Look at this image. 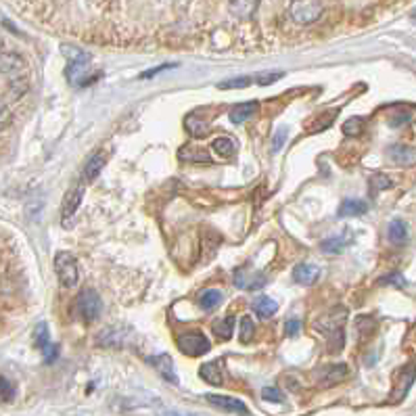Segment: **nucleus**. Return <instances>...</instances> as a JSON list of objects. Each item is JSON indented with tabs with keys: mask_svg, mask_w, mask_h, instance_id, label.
<instances>
[{
	"mask_svg": "<svg viewBox=\"0 0 416 416\" xmlns=\"http://www.w3.org/2000/svg\"><path fill=\"white\" fill-rule=\"evenodd\" d=\"M322 11V0H291L289 5V17L299 26H310L318 22Z\"/></svg>",
	"mask_w": 416,
	"mask_h": 416,
	"instance_id": "obj_1",
	"label": "nucleus"
},
{
	"mask_svg": "<svg viewBox=\"0 0 416 416\" xmlns=\"http://www.w3.org/2000/svg\"><path fill=\"white\" fill-rule=\"evenodd\" d=\"M55 272L59 276V282L63 287H76L78 285V278H80V270H78V262L72 253H65V251H59L55 255Z\"/></svg>",
	"mask_w": 416,
	"mask_h": 416,
	"instance_id": "obj_2",
	"label": "nucleus"
},
{
	"mask_svg": "<svg viewBox=\"0 0 416 416\" xmlns=\"http://www.w3.org/2000/svg\"><path fill=\"white\" fill-rule=\"evenodd\" d=\"M178 347H180V351H184L189 355H201V353H207L211 349V343L203 333L189 330V333H182L178 337Z\"/></svg>",
	"mask_w": 416,
	"mask_h": 416,
	"instance_id": "obj_3",
	"label": "nucleus"
},
{
	"mask_svg": "<svg viewBox=\"0 0 416 416\" xmlns=\"http://www.w3.org/2000/svg\"><path fill=\"white\" fill-rule=\"evenodd\" d=\"M78 312L84 320L93 322L101 314V297L95 289H84L78 295Z\"/></svg>",
	"mask_w": 416,
	"mask_h": 416,
	"instance_id": "obj_4",
	"label": "nucleus"
},
{
	"mask_svg": "<svg viewBox=\"0 0 416 416\" xmlns=\"http://www.w3.org/2000/svg\"><path fill=\"white\" fill-rule=\"evenodd\" d=\"M207 401H209L211 406L224 410V412H237V414H247V412H249L247 406H245L241 399L230 397V395H216V393H209V395H207Z\"/></svg>",
	"mask_w": 416,
	"mask_h": 416,
	"instance_id": "obj_5",
	"label": "nucleus"
},
{
	"mask_svg": "<svg viewBox=\"0 0 416 416\" xmlns=\"http://www.w3.org/2000/svg\"><path fill=\"white\" fill-rule=\"evenodd\" d=\"M353 241V232L351 230H345L343 234L339 237H328L320 243V251L322 253H328V255H335V253H341L349 247V243Z\"/></svg>",
	"mask_w": 416,
	"mask_h": 416,
	"instance_id": "obj_6",
	"label": "nucleus"
},
{
	"mask_svg": "<svg viewBox=\"0 0 416 416\" xmlns=\"http://www.w3.org/2000/svg\"><path fill=\"white\" fill-rule=\"evenodd\" d=\"M149 362L153 364V368L166 378V381H170V383H178V376H176V370H174V362H172V358L168 355V353H159V355H153V358H149Z\"/></svg>",
	"mask_w": 416,
	"mask_h": 416,
	"instance_id": "obj_7",
	"label": "nucleus"
},
{
	"mask_svg": "<svg viewBox=\"0 0 416 416\" xmlns=\"http://www.w3.org/2000/svg\"><path fill=\"white\" fill-rule=\"evenodd\" d=\"M234 282H237L241 289L253 291V289H262V287L266 285V276H264V274H251L247 268H241V270H237V274H234Z\"/></svg>",
	"mask_w": 416,
	"mask_h": 416,
	"instance_id": "obj_8",
	"label": "nucleus"
},
{
	"mask_svg": "<svg viewBox=\"0 0 416 416\" xmlns=\"http://www.w3.org/2000/svg\"><path fill=\"white\" fill-rule=\"evenodd\" d=\"M22 70H26V63L19 55L15 53H0V74L7 76H17Z\"/></svg>",
	"mask_w": 416,
	"mask_h": 416,
	"instance_id": "obj_9",
	"label": "nucleus"
},
{
	"mask_svg": "<svg viewBox=\"0 0 416 416\" xmlns=\"http://www.w3.org/2000/svg\"><path fill=\"white\" fill-rule=\"evenodd\" d=\"M257 103L255 101H247V103H239L237 107L230 109V122L232 124H243L247 120H251L257 113Z\"/></svg>",
	"mask_w": 416,
	"mask_h": 416,
	"instance_id": "obj_10",
	"label": "nucleus"
},
{
	"mask_svg": "<svg viewBox=\"0 0 416 416\" xmlns=\"http://www.w3.org/2000/svg\"><path fill=\"white\" fill-rule=\"evenodd\" d=\"M82 195H84V186H76L74 191H70L65 195V201H63V222L67 224V220L76 214V209L80 207L82 203Z\"/></svg>",
	"mask_w": 416,
	"mask_h": 416,
	"instance_id": "obj_11",
	"label": "nucleus"
},
{
	"mask_svg": "<svg viewBox=\"0 0 416 416\" xmlns=\"http://www.w3.org/2000/svg\"><path fill=\"white\" fill-rule=\"evenodd\" d=\"M259 7V0H230V13L239 19H249Z\"/></svg>",
	"mask_w": 416,
	"mask_h": 416,
	"instance_id": "obj_12",
	"label": "nucleus"
},
{
	"mask_svg": "<svg viewBox=\"0 0 416 416\" xmlns=\"http://www.w3.org/2000/svg\"><path fill=\"white\" fill-rule=\"evenodd\" d=\"M368 211V203L362 199H345L339 207V218H353Z\"/></svg>",
	"mask_w": 416,
	"mask_h": 416,
	"instance_id": "obj_13",
	"label": "nucleus"
},
{
	"mask_svg": "<svg viewBox=\"0 0 416 416\" xmlns=\"http://www.w3.org/2000/svg\"><path fill=\"white\" fill-rule=\"evenodd\" d=\"M347 376V366L345 364H335V366H328L320 372V385L328 387V385H335L339 381H343Z\"/></svg>",
	"mask_w": 416,
	"mask_h": 416,
	"instance_id": "obj_14",
	"label": "nucleus"
},
{
	"mask_svg": "<svg viewBox=\"0 0 416 416\" xmlns=\"http://www.w3.org/2000/svg\"><path fill=\"white\" fill-rule=\"evenodd\" d=\"M318 274H320V270H318L314 264H301V266L295 268L293 278H295V282H299V285H314L316 278H318Z\"/></svg>",
	"mask_w": 416,
	"mask_h": 416,
	"instance_id": "obj_15",
	"label": "nucleus"
},
{
	"mask_svg": "<svg viewBox=\"0 0 416 416\" xmlns=\"http://www.w3.org/2000/svg\"><path fill=\"white\" fill-rule=\"evenodd\" d=\"M199 374L203 381H207L209 385H222V368H220V362H207L199 368Z\"/></svg>",
	"mask_w": 416,
	"mask_h": 416,
	"instance_id": "obj_16",
	"label": "nucleus"
},
{
	"mask_svg": "<svg viewBox=\"0 0 416 416\" xmlns=\"http://www.w3.org/2000/svg\"><path fill=\"white\" fill-rule=\"evenodd\" d=\"M103 166H105V155H103V153H97L95 157H90V161L86 163L84 174H82L84 182H93V180L101 174Z\"/></svg>",
	"mask_w": 416,
	"mask_h": 416,
	"instance_id": "obj_17",
	"label": "nucleus"
},
{
	"mask_svg": "<svg viewBox=\"0 0 416 416\" xmlns=\"http://www.w3.org/2000/svg\"><path fill=\"white\" fill-rule=\"evenodd\" d=\"M387 234L393 245H403L408 241V226L401 220H393L387 228Z\"/></svg>",
	"mask_w": 416,
	"mask_h": 416,
	"instance_id": "obj_18",
	"label": "nucleus"
},
{
	"mask_svg": "<svg viewBox=\"0 0 416 416\" xmlns=\"http://www.w3.org/2000/svg\"><path fill=\"white\" fill-rule=\"evenodd\" d=\"M86 72H88V61L70 63V67H67V78H70V82H72V84H76V86H82V84H86V80H84Z\"/></svg>",
	"mask_w": 416,
	"mask_h": 416,
	"instance_id": "obj_19",
	"label": "nucleus"
},
{
	"mask_svg": "<svg viewBox=\"0 0 416 416\" xmlns=\"http://www.w3.org/2000/svg\"><path fill=\"white\" fill-rule=\"evenodd\" d=\"M180 159L182 161H191V163H209L211 157L207 155L205 149H195V147H186L180 151Z\"/></svg>",
	"mask_w": 416,
	"mask_h": 416,
	"instance_id": "obj_20",
	"label": "nucleus"
},
{
	"mask_svg": "<svg viewBox=\"0 0 416 416\" xmlns=\"http://www.w3.org/2000/svg\"><path fill=\"white\" fill-rule=\"evenodd\" d=\"M253 310H255L257 316L270 318V316H274V314L278 312V303H276L274 299H270V297H259V299L253 303Z\"/></svg>",
	"mask_w": 416,
	"mask_h": 416,
	"instance_id": "obj_21",
	"label": "nucleus"
},
{
	"mask_svg": "<svg viewBox=\"0 0 416 416\" xmlns=\"http://www.w3.org/2000/svg\"><path fill=\"white\" fill-rule=\"evenodd\" d=\"M220 301H222V293L216 291V289H209V291H205V293L199 297V305H201L205 312H209V310H214L216 305H220Z\"/></svg>",
	"mask_w": 416,
	"mask_h": 416,
	"instance_id": "obj_22",
	"label": "nucleus"
},
{
	"mask_svg": "<svg viewBox=\"0 0 416 416\" xmlns=\"http://www.w3.org/2000/svg\"><path fill=\"white\" fill-rule=\"evenodd\" d=\"M232 328H234V320H232V318H224V320H218V322L214 324V333H216L220 339H224V341H228V339L232 337Z\"/></svg>",
	"mask_w": 416,
	"mask_h": 416,
	"instance_id": "obj_23",
	"label": "nucleus"
},
{
	"mask_svg": "<svg viewBox=\"0 0 416 416\" xmlns=\"http://www.w3.org/2000/svg\"><path fill=\"white\" fill-rule=\"evenodd\" d=\"M186 130L193 134V136H197V138H203L205 134H207V124L203 122V120H197L195 115H191L189 120H186Z\"/></svg>",
	"mask_w": 416,
	"mask_h": 416,
	"instance_id": "obj_24",
	"label": "nucleus"
},
{
	"mask_svg": "<svg viewBox=\"0 0 416 416\" xmlns=\"http://www.w3.org/2000/svg\"><path fill=\"white\" fill-rule=\"evenodd\" d=\"M391 159H393L395 163L403 166V163H410V161L414 159V155H412V151H410L408 147L395 145V147H391Z\"/></svg>",
	"mask_w": 416,
	"mask_h": 416,
	"instance_id": "obj_25",
	"label": "nucleus"
},
{
	"mask_svg": "<svg viewBox=\"0 0 416 416\" xmlns=\"http://www.w3.org/2000/svg\"><path fill=\"white\" fill-rule=\"evenodd\" d=\"M34 341H36V345H38L40 349H45V351L51 347L49 328H47V324H45V322H40V324L36 326V330H34Z\"/></svg>",
	"mask_w": 416,
	"mask_h": 416,
	"instance_id": "obj_26",
	"label": "nucleus"
},
{
	"mask_svg": "<svg viewBox=\"0 0 416 416\" xmlns=\"http://www.w3.org/2000/svg\"><path fill=\"white\" fill-rule=\"evenodd\" d=\"M253 335H255V324H253V320H251L249 316H243V318H241V333H239L241 341H243V343H249V341L253 339Z\"/></svg>",
	"mask_w": 416,
	"mask_h": 416,
	"instance_id": "obj_27",
	"label": "nucleus"
},
{
	"mask_svg": "<svg viewBox=\"0 0 416 416\" xmlns=\"http://www.w3.org/2000/svg\"><path fill=\"white\" fill-rule=\"evenodd\" d=\"M15 397V387L9 378L0 376V403H7Z\"/></svg>",
	"mask_w": 416,
	"mask_h": 416,
	"instance_id": "obj_28",
	"label": "nucleus"
},
{
	"mask_svg": "<svg viewBox=\"0 0 416 416\" xmlns=\"http://www.w3.org/2000/svg\"><path fill=\"white\" fill-rule=\"evenodd\" d=\"M211 149H214L218 155H222V157H230V155L234 153V145H232L228 138H216L214 145H211Z\"/></svg>",
	"mask_w": 416,
	"mask_h": 416,
	"instance_id": "obj_29",
	"label": "nucleus"
},
{
	"mask_svg": "<svg viewBox=\"0 0 416 416\" xmlns=\"http://www.w3.org/2000/svg\"><path fill=\"white\" fill-rule=\"evenodd\" d=\"M362 130H364V124H362V120H358V118L347 120V122L343 124V134H345V136H360Z\"/></svg>",
	"mask_w": 416,
	"mask_h": 416,
	"instance_id": "obj_30",
	"label": "nucleus"
},
{
	"mask_svg": "<svg viewBox=\"0 0 416 416\" xmlns=\"http://www.w3.org/2000/svg\"><path fill=\"white\" fill-rule=\"evenodd\" d=\"M280 78H282V72H274V74H259V76L253 78V82L259 84V86H270V84H274V82L280 80Z\"/></svg>",
	"mask_w": 416,
	"mask_h": 416,
	"instance_id": "obj_31",
	"label": "nucleus"
},
{
	"mask_svg": "<svg viewBox=\"0 0 416 416\" xmlns=\"http://www.w3.org/2000/svg\"><path fill=\"white\" fill-rule=\"evenodd\" d=\"M63 53L72 59V63H78V61H90V57L86 53H82L80 49H74V47H63Z\"/></svg>",
	"mask_w": 416,
	"mask_h": 416,
	"instance_id": "obj_32",
	"label": "nucleus"
},
{
	"mask_svg": "<svg viewBox=\"0 0 416 416\" xmlns=\"http://www.w3.org/2000/svg\"><path fill=\"white\" fill-rule=\"evenodd\" d=\"M262 397H264L266 401H274V403H280V401L285 399V395H282L276 387H264Z\"/></svg>",
	"mask_w": 416,
	"mask_h": 416,
	"instance_id": "obj_33",
	"label": "nucleus"
},
{
	"mask_svg": "<svg viewBox=\"0 0 416 416\" xmlns=\"http://www.w3.org/2000/svg\"><path fill=\"white\" fill-rule=\"evenodd\" d=\"M370 184L374 186V191H385V189L391 186V180H389L385 174H374V176L370 178Z\"/></svg>",
	"mask_w": 416,
	"mask_h": 416,
	"instance_id": "obj_34",
	"label": "nucleus"
},
{
	"mask_svg": "<svg viewBox=\"0 0 416 416\" xmlns=\"http://www.w3.org/2000/svg\"><path fill=\"white\" fill-rule=\"evenodd\" d=\"M285 141H287V128H278L276 134H274V138H272V151L278 153L282 149Z\"/></svg>",
	"mask_w": 416,
	"mask_h": 416,
	"instance_id": "obj_35",
	"label": "nucleus"
},
{
	"mask_svg": "<svg viewBox=\"0 0 416 416\" xmlns=\"http://www.w3.org/2000/svg\"><path fill=\"white\" fill-rule=\"evenodd\" d=\"M251 84V78H237V80H228V82H222L220 88L228 90V88H245Z\"/></svg>",
	"mask_w": 416,
	"mask_h": 416,
	"instance_id": "obj_36",
	"label": "nucleus"
},
{
	"mask_svg": "<svg viewBox=\"0 0 416 416\" xmlns=\"http://www.w3.org/2000/svg\"><path fill=\"white\" fill-rule=\"evenodd\" d=\"M13 115H11V109L5 105V103H0V130H5L9 124H11Z\"/></svg>",
	"mask_w": 416,
	"mask_h": 416,
	"instance_id": "obj_37",
	"label": "nucleus"
},
{
	"mask_svg": "<svg viewBox=\"0 0 416 416\" xmlns=\"http://www.w3.org/2000/svg\"><path fill=\"white\" fill-rule=\"evenodd\" d=\"M378 285H397V287H403L406 285V280H403V276L401 274H391V276H385V278H381L378 280Z\"/></svg>",
	"mask_w": 416,
	"mask_h": 416,
	"instance_id": "obj_38",
	"label": "nucleus"
},
{
	"mask_svg": "<svg viewBox=\"0 0 416 416\" xmlns=\"http://www.w3.org/2000/svg\"><path fill=\"white\" fill-rule=\"evenodd\" d=\"M285 330H287V335H297V330H299V320H289L287 322V326H285Z\"/></svg>",
	"mask_w": 416,
	"mask_h": 416,
	"instance_id": "obj_39",
	"label": "nucleus"
},
{
	"mask_svg": "<svg viewBox=\"0 0 416 416\" xmlns=\"http://www.w3.org/2000/svg\"><path fill=\"white\" fill-rule=\"evenodd\" d=\"M412 19H414V22H416V13H414V15H412Z\"/></svg>",
	"mask_w": 416,
	"mask_h": 416,
	"instance_id": "obj_40",
	"label": "nucleus"
}]
</instances>
